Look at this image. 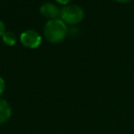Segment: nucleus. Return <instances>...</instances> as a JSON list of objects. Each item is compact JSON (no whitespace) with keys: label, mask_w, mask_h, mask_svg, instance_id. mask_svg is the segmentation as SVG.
<instances>
[{"label":"nucleus","mask_w":134,"mask_h":134,"mask_svg":"<svg viewBox=\"0 0 134 134\" xmlns=\"http://www.w3.org/2000/svg\"><path fill=\"white\" fill-rule=\"evenodd\" d=\"M68 33L67 25L61 19H50L46 22L43 27V35L46 40L52 44L61 43Z\"/></svg>","instance_id":"nucleus-1"},{"label":"nucleus","mask_w":134,"mask_h":134,"mask_svg":"<svg viewBox=\"0 0 134 134\" xmlns=\"http://www.w3.org/2000/svg\"><path fill=\"white\" fill-rule=\"evenodd\" d=\"M85 18V11L80 5L69 4L61 8L60 18L65 24L76 25L83 21Z\"/></svg>","instance_id":"nucleus-2"},{"label":"nucleus","mask_w":134,"mask_h":134,"mask_svg":"<svg viewBox=\"0 0 134 134\" xmlns=\"http://www.w3.org/2000/svg\"><path fill=\"white\" fill-rule=\"evenodd\" d=\"M19 39L21 44L25 48H31V49H35V48H39L41 46L42 37L36 30L28 29L20 34Z\"/></svg>","instance_id":"nucleus-3"},{"label":"nucleus","mask_w":134,"mask_h":134,"mask_svg":"<svg viewBox=\"0 0 134 134\" xmlns=\"http://www.w3.org/2000/svg\"><path fill=\"white\" fill-rule=\"evenodd\" d=\"M39 13L42 16L50 19H55V18H60V13H61V8H59L56 4L52 3V2H46L42 4L39 7Z\"/></svg>","instance_id":"nucleus-4"},{"label":"nucleus","mask_w":134,"mask_h":134,"mask_svg":"<svg viewBox=\"0 0 134 134\" xmlns=\"http://www.w3.org/2000/svg\"><path fill=\"white\" fill-rule=\"evenodd\" d=\"M12 116V108L6 99L0 98V124H4Z\"/></svg>","instance_id":"nucleus-5"},{"label":"nucleus","mask_w":134,"mask_h":134,"mask_svg":"<svg viewBox=\"0 0 134 134\" xmlns=\"http://www.w3.org/2000/svg\"><path fill=\"white\" fill-rule=\"evenodd\" d=\"M2 41L6 46L13 47L16 45L17 43V37L15 35L14 32L12 31H6L5 33L2 35Z\"/></svg>","instance_id":"nucleus-6"},{"label":"nucleus","mask_w":134,"mask_h":134,"mask_svg":"<svg viewBox=\"0 0 134 134\" xmlns=\"http://www.w3.org/2000/svg\"><path fill=\"white\" fill-rule=\"evenodd\" d=\"M5 88H6V82H5V80L0 76V96L4 93L5 91Z\"/></svg>","instance_id":"nucleus-7"},{"label":"nucleus","mask_w":134,"mask_h":134,"mask_svg":"<svg viewBox=\"0 0 134 134\" xmlns=\"http://www.w3.org/2000/svg\"><path fill=\"white\" fill-rule=\"evenodd\" d=\"M7 31L6 30V25L5 23H4L3 21H2L1 19H0V37H2V35H3L5 32Z\"/></svg>","instance_id":"nucleus-8"},{"label":"nucleus","mask_w":134,"mask_h":134,"mask_svg":"<svg viewBox=\"0 0 134 134\" xmlns=\"http://www.w3.org/2000/svg\"><path fill=\"white\" fill-rule=\"evenodd\" d=\"M58 4L60 5H69V3L71 2V0H55Z\"/></svg>","instance_id":"nucleus-9"},{"label":"nucleus","mask_w":134,"mask_h":134,"mask_svg":"<svg viewBox=\"0 0 134 134\" xmlns=\"http://www.w3.org/2000/svg\"><path fill=\"white\" fill-rule=\"evenodd\" d=\"M115 2H117V3H120V4H127L129 3V2H131V0H114Z\"/></svg>","instance_id":"nucleus-10"}]
</instances>
